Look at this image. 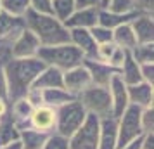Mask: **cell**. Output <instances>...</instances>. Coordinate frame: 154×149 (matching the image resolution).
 Here are the masks:
<instances>
[{
    "label": "cell",
    "mask_w": 154,
    "mask_h": 149,
    "mask_svg": "<svg viewBox=\"0 0 154 149\" xmlns=\"http://www.w3.org/2000/svg\"><path fill=\"white\" fill-rule=\"evenodd\" d=\"M125 56H126V50H123V49H119V47H116V49H114V52H112V56L109 57L107 64L111 66L112 70L118 71L119 68H121L123 61H125Z\"/></svg>",
    "instance_id": "35"
},
{
    "label": "cell",
    "mask_w": 154,
    "mask_h": 149,
    "mask_svg": "<svg viewBox=\"0 0 154 149\" xmlns=\"http://www.w3.org/2000/svg\"><path fill=\"white\" fill-rule=\"evenodd\" d=\"M140 128L142 134L154 132V107H144L140 111Z\"/></svg>",
    "instance_id": "32"
},
{
    "label": "cell",
    "mask_w": 154,
    "mask_h": 149,
    "mask_svg": "<svg viewBox=\"0 0 154 149\" xmlns=\"http://www.w3.org/2000/svg\"><path fill=\"white\" fill-rule=\"evenodd\" d=\"M109 94H111V102H112V116L119 118L121 113L128 107V94H126V85L123 83V80L118 76V73L114 75L109 82Z\"/></svg>",
    "instance_id": "13"
},
{
    "label": "cell",
    "mask_w": 154,
    "mask_h": 149,
    "mask_svg": "<svg viewBox=\"0 0 154 149\" xmlns=\"http://www.w3.org/2000/svg\"><path fill=\"white\" fill-rule=\"evenodd\" d=\"M40 42L28 28H24L17 35L12 45H11V52L12 57H19V59H26V57H36L38 50H40Z\"/></svg>",
    "instance_id": "10"
},
{
    "label": "cell",
    "mask_w": 154,
    "mask_h": 149,
    "mask_svg": "<svg viewBox=\"0 0 154 149\" xmlns=\"http://www.w3.org/2000/svg\"><path fill=\"white\" fill-rule=\"evenodd\" d=\"M139 16V12H128V14H118V12H111L106 7H100L97 12V24L104 26V28L114 29L121 26V24H126V23H132L135 17Z\"/></svg>",
    "instance_id": "21"
},
{
    "label": "cell",
    "mask_w": 154,
    "mask_h": 149,
    "mask_svg": "<svg viewBox=\"0 0 154 149\" xmlns=\"http://www.w3.org/2000/svg\"><path fill=\"white\" fill-rule=\"evenodd\" d=\"M112 43L119 49L126 50V52H130L137 45V38H135V33H133L130 23L121 24V26L112 29Z\"/></svg>",
    "instance_id": "23"
},
{
    "label": "cell",
    "mask_w": 154,
    "mask_h": 149,
    "mask_svg": "<svg viewBox=\"0 0 154 149\" xmlns=\"http://www.w3.org/2000/svg\"><path fill=\"white\" fill-rule=\"evenodd\" d=\"M80 104L83 106L87 114H95L97 118H107L112 116V102L111 94L107 87H97L90 85L87 87L83 92L76 95Z\"/></svg>",
    "instance_id": "4"
},
{
    "label": "cell",
    "mask_w": 154,
    "mask_h": 149,
    "mask_svg": "<svg viewBox=\"0 0 154 149\" xmlns=\"http://www.w3.org/2000/svg\"><path fill=\"white\" fill-rule=\"evenodd\" d=\"M106 9L111 12H118V14L135 12V0H107Z\"/></svg>",
    "instance_id": "30"
},
{
    "label": "cell",
    "mask_w": 154,
    "mask_h": 149,
    "mask_svg": "<svg viewBox=\"0 0 154 149\" xmlns=\"http://www.w3.org/2000/svg\"><path fill=\"white\" fill-rule=\"evenodd\" d=\"M29 9L40 14H52V0H29Z\"/></svg>",
    "instance_id": "34"
},
{
    "label": "cell",
    "mask_w": 154,
    "mask_h": 149,
    "mask_svg": "<svg viewBox=\"0 0 154 149\" xmlns=\"http://www.w3.org/2000/svg\"><path fill=\"white\" fill-rule=\"evenodd\" d=\"M76 97L69 94L66 88H47V90H42V104L49 107H57L64 106V104H68L71 101H75Z\"/></svg>",
    "instance_id": "24"
},
{
    "label": "cell",
    "mask_w": 154,
    "mask_h": 149,
    "mask_svg": "<svg viewBox=\"0 0 154 149\" xmlns=\"http://www.w3.org/2000/svg\"><path fill=\"white\" fill-rule=\"evenodd\" d=\"M75 0H52V16L63 23L75 12Z\"/></svg>",
    "instance_id": "28"
},
{
    "label": "cell",
    "mask_w": 154,
    "mask_h": 149,
    "mask_svg": "<svg viewBox=\"0 0 154 149\" xmlns=\"http://www.w3.org/2000/svg\"><path fill=\"white\" fill-rule=\"evenodd\" d=\"M140 111H142L140 107L128 104V107L121 113V116L116 118V121H118V144H116V149L123 147L125 144H128L130 141L142 135Z\"/></svg>",
    "instance_id": "7"
},
{
    "label": "cell",
    "mask_w": 154,
    "mask_h": 149,
    "mask_svg": "<svg viewBox=\"0 0 154 149\" xmlns=\"http://www.w3.org/2000/svg\"><path fill=\"white\" fill-rule=\"evenodd\" d=\"M36 57L45 66H52L61 71H68L75 66H80L83 63V54L73 45V43H59L50 47H40Z\"/></svg>",
    "instance_id": "3"
},
{
    "label": "cell",
    "mask_w": 154,
    "mask_h": 149,
    "mask_svg": "<svg viewBox=\"0 0 154 149\" xmlns=\"http://www.w3.org/2000/svg\"><path fill=\"white\" fill-rule=\"evenodd\" d=\"M118 76L123 80L125 85H135L142 82V76H140V64H137L133 61V57L130 56V52H126L125 61L121 64V68L118 70Z\"/></svg>",
    "instance_id": "22"
},
{
    "label": "cell",
    "mask_w": 154,
    "mask_h": 149,
    "mask_svg": "<svg viewBox=\"0 0 154 149\" xmlns=\"http://www.w3.org/2000/svg\"><path fill=\"white\" fill-rule=\"evenodd\" d=\"M144 135V134H142ZM142 135L140 137H137V139H133V141H130L128 144H125L123 147H119V149H140V142H142Z\"/></svg>",
    "instance_id": "41"
},
{
    "label": "cell",
    "mask_w": 154,
    "mask_h": 149,
    "mask_svg": "<svg viewBox=\"0 0 154 149\" xmlns=\"http://www.w3.org/2000/svg\"><path fill=\"white\" fill-rule=\"evenodd\" d=\"M42 149H69V142L66 137L59 134H50Z\"/></svg>",
    "instance_id": "33"
},
{
    "label": "cell",
    "mask_w": 154,
    "mask_h": 149,
    "mask_svg": "<svg viewBox=\"0 0 154 149\" xmlns=\"http://www.w3.org/2000/svg\"><path fill=\"white\" fill-rule=\"evenodd\" d=\"M49 134H42L36 132L33 128H23L21 135H19V142H21V149H42L45 141H47Z\"/></svg>",
    "instance_id": "26"
},
{
    "label": "cell",
    "mask_w": 154,
    "mask_h": 149,
    "mask_svg": "<svg viewBox=\"0 0 154 149\" xmlns=\"http://www.w3.org/2000/svg\"><path fill=\"white\" fill-rule=\"evenodd\" d=\"M0 12H2V0H0Z\"/></svg>",
    "instance_id": "45"
},
{
    "label": "cell",
    "mask_w": 154,
    "mask_h": 149,
    "mask_svg": "<svg viewBox=\"0 0 154 149\" xmlns=\"http://www.w3.org/2000/svg\"><path fill=\"white\" fill-rule=\"evenodd\" d=\"M29 128H33L36 132H42V134H54L56 132V109L49 107L42 104V106H36L33 109V113L29 116L28 121Z\"/></svg>",
    "instance_id": "9"
},
{
    "label": "cell",
    "mask_w": 154,
    "mask_h": 149,
    "mask_svg": "<svg viewBox=\"0 0 154 149\" xmlns=\"http://www.w3.org/2000/svg\"><path fill=\"white\" fill-rule=\"evenodd\" d=\"M135 12L152 16V12H154V0H135Z\"/></svg>",
    "instance_id": "37"
},
{
    "label": "cell",
    "mask_w": 154,
    "mask_h": 149,
    "mask_svg": "<svg viewBox=\"0 0 154 149\" xmlns=\"http://www.w3.org/2000/svg\"><path fill=\"white\" fill-rule=\"evenodd\" d=\"M33 109H35V106L26 97H21V99H16L12 102H9V114L16 121V125L19 127V130L29 127L28 121H29L31 113H33Z\"/></svg>",
    "instance_id": "19"
},
{
    "label": "cell",
    "mask_w": 154,
    "mask_h": 149,
    "mask_svg": "<svg viewBox=\"0 0 154 149\" xmlns=\"http://www.w3.org/2000/svg\"><path fill=\"white\" fill-rule=\"evenodd\" d=\"M97 12L99 9H75V12L64 21V26L68 29L73 28L90 29L97 24Z\"/></svg>",
    "instance_id": "17"
},
{
    "label": "cell",
    "mask_w": 154,
    "mask_h": 149,
    "mask_svg": "<svg viewBox=\"0 0 154 149\" xmlns=\"http://www.w3.org/2000/svg\"><path fill=\"white\" fill-rule=\"evenodd\" d=\"M82 64L87 68L88 75H90L92 85H97V87H107L111 78L118 73L116 70H112L109 64L100 63L97 59H83Z\"/></svg>",
    "instance_id": "11"
},
{
    "label": "cell",
    "mask_w": 154,
    "mask_h": 149,
    "mask_svg": "<svg viewBox=\"0 0 154 149\" xmlns=\"http://www.w3.org/2000/svg\"><path fill=\"white\" fill-rule=\"evenodd\" d=\"M140 76H142V82L154 85V63L140 64Z\"/></svg>",
    "instance_id": "36"
},
{
    "label": "cell",
    "mask_w": 154,
    "mask_h": 149,
    "mask_svg": "<svg viewBox=\"0 0 154 149\" xmlns=\"http://www.w3.org/2000/svg\"><path fill=\"white\" fill-rule=\"evenodd\" d=\"M87 118V111L83 109V106L80 104V101L75 99L64 104V106L57 107L56 109V132L54 134H59L69 139L71 135L76 132L80 125L85 121Z\"/></svg>",
    "instance_id": "5"
},
{
    "label": "cell",
    "mask_w": 154,
    "mask_h": 149,
    "mask_svg": "<svg viewBox=\"0 0 154 149\" xmlns=\"http://www.w3.org/2000/svg\"><path fill=\"white\" fill-rule=\"evenodd\" d=\"M63 73L64 71L52 68V66H45L40 75L36 76V80L33 82L31 88L36 90H47V88H63Z\"/></svg>",
    "instance_id": "20"
},
{
    "label": "cell",
    "mask_w": 154,
    "mask_h": 149,
    "mask_svg": "<svg viewBox=\"0 0 154 149\" xmlns=\"http://www.w3.org/2000/svg\"><path fill=\"white\" fill-rule=\"evenodd\" d=\"M26 26H24V19L23 17L11 16L7 12H4V11L0 12V42H5L12 45V42L17 38V35Z\"/></svg>",
    "instance_id": "15"
},
{
    "label": "cell",
    "mask_w": 154,
    "mask_h": 149,
    "mask_svg": "<svg viewBox=\"0 0 154 149\" xmlns=\"http://www.w3.org/2000/svg\"><path fill=\"white\" fill-rule=\"evenodd\" d=\"M0 149H21V142L19 141L11 142V144H5V146H0Z\"/></svg>",
    "instance_id": "43"
},
{
    "label": "cell",
    "mask_w": 154,
    "mask_h": 149,
    "mask_svg": "<svg viewBox=\"0 0 154 149\" xmlns=\"http://www.w3.org/2000/svg\"><path fill=\"white\" fill-rule=\"evenodd\" d=\"M140 149H154V132L142 135V142H140Z\"/></svg>",
    "instance_id": "40"
},
{
    "label": "cell",
    "mask_w": 154,
    "mask_h": 149,
    "mask_svg": "<svg viewBox=\"0 0 154 149\" xmlns=\"http://www.w3.org/2000/svg\"><path fill=\"white\" fill-rule=\"evenodd\" d=\"M43 68H45V64L38 57H26V59L12 57L4 68L5 70V78H7L9 102L24 97Z\"/></svg>",
    "instance_id": "1"
},
{
    "label": "cell",
    "mask_w": 154,
    "mask_h": 149,
    "mask_svg": "<svg viewBox=\"0 0 154 149\" xmlns=\"http://www.w3.org/2000/svg\"><path fill=\"white\" fill-rule=\"evenodd\" d=\"M5 64L0 63V99H7V78H5Z\"/></svg>",
    "instance_id": "39"
},
{
    "label": "cell",
    "mask_w": 154,
    "mask_h": 149,
    "mask_svg": "<svg viewBox=\"0 0 154 149\" xmlns=\"http://www.w3.org/2000/svg\"><path fill=\"white\" fill-rule=\"evenodd\" d=\"M19 135H21V130L16 125V121L11 118V114H5L4 118H0V146L19 141Z\"/></svg>",
    "instance_id": "25"
},
{
    "label": "cell",
    "mask_w": 154,
    "mask_h": 149,
    "mask_svg": "<svg viewBox=\"0 0 154 149\" xmlns=\"http://www.w3.org/2000/svg\"><path fill=\"white\" fill-rule=\"evenodd\" d=\"M69 43H73L85 59H95V52H97V43L92 38L90 29L83 28H73L69 29Z\"/></svg>",
    "instance_id": "14"
},
{
    "label": "cell",
    "mask_w": 154,
    "mask_h": 149,
    "mask_svg": "<svg viewBox=\"0 0 154 149\" xmlns=\"http://www.w3.org/2000/svg\"><path fill=\"white\" fill-rule=\"evenodd\" d=\"M90 35H92V38L95 40L97 45L112 42V29L104 28V26H100V24H95L94 28H90Z\"/></svg>",
    "instance_id": "31"
},
{
    "label": "cell",
    "mask_w": 154,
    "mask_h": 149,
    "mask_svg": "<svg viewBox=\"0 0 154 149\" xmlns=\"http://www.w3.org/2000/svg\"><path fill=\"white\" fill-rule=\"evenodd\" d=\"M130 56L137 64H146V63H154V42L151 43H137L132 50Z\"/></svg>",
    "instance_id": "27"
},
{
    "label": "cell",
    "mask_w": 154,
    "mask_h": 149,
    "mask_svg": "<svg viewBox=\"0 0 154 149\" xmlns=\"http://www.w3.org/2000/svg\"><path fill=\"white\" fill-rule=\"evenodd\" d=\"M29 9V0H2V11L16 17H24Z\"/></svg>",
    "instance_id": "29"
},
{
    "label": "cell",
    "mask_w": 154,
    "mask_h": 149,
    "mask_svg": "<svg viewBox=\"0 0 154 149\" xmlns=\"http://www.w3.org/2000/svg\"><path fill=\"white\" fill-rule=\"evenodd\" d=\"M116 144H118V121H116V118L114 116L100 118L97 149H116Z\"/></svg>",
    "instance_id": "16"
},
{
    "label": "cell",
    "mask_w": 154,
    "mask_h": 149,
    "mask_svg": "<svg viewBox=\"0 0 154 149\" xmlns=\"http://www.w3.org/2000/svg\"><path fill=\"white\" fill-rule=\"evenodd\" d=\"M128 102L133 106L140 107H152L154 102V85H149L146 82H139L135 85H126Z\"/></svg>",
    "instance_id": "12"
},
{
    "label": "cell",
    "mask_w": 154,
    "mask_h": 149,
    "mask_svg": "<svg viewBox=\"0 0 154 149\" xmlns=\"http://www.w3.org/2000/svg\"><path fill=\"white\" fill-rule=\"evenodd\" d=\"M23 19H24V26L38 38L42 47L69 42V29L64 26L63 21L56 19L52 14H40L28 9Z\"/></svg>",
    "instance_id": "2"
},
{
    "label": "cell",
    "mask_w": 154,
    "mask_h": 149,
    "mask_svg": "<svg viewBox=\"0 0 154 149\" xmlns=\"http://www.w3.org/2000/svg\"><path fill=\"white\" fill-rule=\"evenodd\" d=\"M106 4H107V0H102V7H106Z\"/></svg>",
    "instance_id": "44"
},
{
    "label": "cell",
    "mask_w": 154,
    "mask_h": 149,
    "mask_svg": "<svg viewBox=\"0 0 154 149\" xmlns=\"http://www.w3.org/2000/svg\"><path fill=\"white\" fill-rule=\"evenodd\" d=\"M90 85H92L90 75H88V71H87V68L83 64L75 66V68H71V70L63 73V88H66L75 97Z\"/></svg>",
    "instance_id": "8"
},
{
    "label": "cell",
    "mask_w": 154,
    "mask_h": 149,
    "mask_svg": "<svg viewBox=\"0 0 154 149\" xmlns=\"http://www.w3.org/2000/svg\"><path fill=\"white\" fill-rule=\"evenodd\" d=\"M99 130H100V118H97L95 114H87L80 128L68 139L69 149H97Z\"/></svg>",
    "instance_id": "6"
},
{
    "label": "cell",
    "mask_w": 154,
    "mask_h": 149,
    "mask_svg": "<svg viewBox=\"0 0 154 149\" xmlns=\"http://www.w3.org/2000/svg\"><path fill=\"white\" fill-rule=\"evenodd\" d=\"M133 33L137 38V43H151L154 42V17L149 14H139L132 23Z\"/></svg>",
    "instance_id": "18"
},
{
    "label": "cell",
    "mask_w": 154,
    "mask_h": 149,
    "mask_svg": "<svg viewBox=\"0 0 154 149\" xmlns=\"http://www.w3.org/2000/svg\"><path fill=\"white\" fill-rule=\"evenodd\" d=\"M76 9H100L102 0H75Z\"/></svg>",
    "instance_id": "38"
},
{
    "label": "cell",
    "mask_w": 154,
    "mask_h": 149,
    "mask_svg": "<svg viewBox=\"0 0 154 149\" xmlns=\"http://www.w3.org/2000/svg\"><path fill=\"white\" fill-rule=\"evenodd\" d=\"M5 114H9V101L0 99V118H4Z\"/></svg>",
    "instance_id": "42"
}]
</instances>
